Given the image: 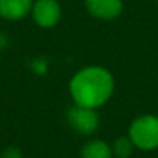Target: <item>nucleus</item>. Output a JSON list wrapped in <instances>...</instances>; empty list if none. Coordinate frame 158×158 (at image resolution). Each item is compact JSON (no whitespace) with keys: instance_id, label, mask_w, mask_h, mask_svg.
I'll return each mask as SVG.
<instances>
[{"instance_id":"f257e3e1","label":"nucleus","mask_w":158,"mask_h":158,"mask_svg":"<svg viewBox=\"0 0 158 158\" xmlns=\"http://www.w3.org/2000/svg\"><path fill=\"white\" fill-rule=\"evenodd\" d=\"M68 90L74 104L99 109L112 98L115 92V79L107 68L89 65L73 74Z\"/></svg>"},{"instance_id":"f03ea898","label":"nucleus","mask_w":158,"mask_h":158,"mask_svg":"<svg viewBox=\"0 0 158 158\" xmlns=\"http://www.w3.org/2000/svg\"><path fill=\"white\" fill-rule=\"evenodd\" d=\"M129 138L139 150L158 149V116L141 115L135 118L129 126Z\"/></svg>"},{"instance_id":"7ed1b4c3","label":"nucleus","mask_w":158,"mask_h":158,"mask_svg":"<svg viewBox=\"0 0 158 158\" xmlns=\"http://www.w3.org/2000/svg\"><path fill=\"white\" fill-rule=\"evenodd\" d=\"M98 109L84 107L74 104L67 112V121L73 130H76L81 135H92L99 127V115L96 112Z\"/></svg>"},{"instance_id":"20e7f679","label":"nucleus","mask_w":158,"mask_h":158,"mask_svg":"<svg viewBox=\"0 0 158 158\" xmlns=\"http://www.w3.org/2000/svg\"><path fill=\"white\" fill-rule=\"evenodd\" d=\"M33 20L40 28H53L62 17V8L57 0H34L31 13Z\"/></svg>"},{"instance_id":"39448f33","label":"nucleus","mask_w":158,"mask_h":158,"mask_svg":"<svg viewBox=\"0 0 158 158\" xmlns=\"http://www.w3.org/2000/svg\"><path fill=\"white\" fill-rule=\"evenodd\" d=\"M123 0H85V10L90 16L101 20H113L121 16Z\"/></svg>"},{"instance_id":"423d86ee","label":"nucleus","mask_w":158,"mask_h":158,"mask_svg":"<svg viewBox=\"0 0 158 158\" xmlns=\"http://www.w3.org/2000/svg\"><path fill=\"white\" fill-rule=\"evenodd\" d=\"M34 0H0V17L5 20H20L31 13Z\"/></svg>"},{"instance_id":"0eeeda50","label":"nucleus","mask_w":158,"mask_h":158,"mask_svg":"<svg viewBox=\"0 0 158 158\" xmlns=\"http://www.w3.org/2000/svg\"><path fill=\"white\" fill-rule=\"evenodd\" d=\"M81 158H112V146L102 139H92L81 147Z\"/></svg>"},{"instance_id":"6e6552de","label":"nucleus","mask_w":158,"mask_h":158,"mask_svg":"<svg viewBox=\"0 0 158 158\" xmlns=\"http://www.w3.org/2000/svg\"><path fill=\"white\" fill-rule=\"evenodd\" d=\"M133 149H135V146H133L132 139L129 138V135L116 138L113 146H112V152L116 158H130Z\"/></svg>"},{"instance_id":"1a4fd4ad","label":"nucleus","mask_w":158,"mask_h":158,"mask_svg":"<svg viewBox=\"0 0 158 158\" xmlns=\"http://www.w3.org/2000/svg\"><path fill=\"white\" fill-rule=\"evenodd\" d=\"M2 158H22V150L16 146H11V147L3 150Z\"/></svg>"},{"instance_id":"9d476101","label":"nucleus","mask_w":158,"mask_h":158,"mask_svg":"<svg viewBox=\"0 0 158 158\" xmlns=\"http://www.w3.org/2000/svg\"><path fill=\"white\" fill-rule=\"evenodd\" d=\"M0 62H2V56H0Z\"/></svg>"}]
</instances>
